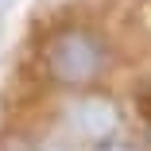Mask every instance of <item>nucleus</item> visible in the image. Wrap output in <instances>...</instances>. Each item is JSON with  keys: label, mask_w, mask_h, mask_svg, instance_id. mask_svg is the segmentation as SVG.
Returning <instances> with one entry per match:
<instances>
[{"label": "nucleus", "mask_w": 151, "mask_h": 151, "mask_svg": "<svg viewBox=\"0 0 151 151\" xmlns=\"http://www.w3.org/2000/svg\"><path fill=\"white\" fill-rule=\"evenodd\" d=\"M39 151H70L66 143H47V147H39Z\"/></svg>", "instance_id": "6"}, {"label": "nucleus", "mask_w": 151, "mask_h": 151, "mask_svg": "<svg viewBox=\"0 0 151 151\" xmlns=\"http://www.w3.org/2000/svg\"><path fill=\"white\" fill-rule=\"evenodd\" d=\"M139 105H143V116H147V124H151V89L143 93V101H139Z\"/></svg>", "instance_id": "5"}, {"label": "nucleus", "mask_w": 151, "mask_h": 151, "mask_svg": "<svg viewBox=\"0 0 151 151\" xmlns=\"http://www.w3.org/2000/svg\"><path fill=\"white\" fill-rule=\"evenodd\" d=\"M0 151H31V147H27L23 139H16V136H4L0 139Z\"/></svg>", "instance_id": "4"}, {"label": "nucleus", "mask_w": 151, "mask_h": 151, "mask_svg": "<svg viewBox=\"0 0 151 151\" xmlns=\"http://www.w3.org/2000/svg\"><path fill=\"white\" fill-rule=\"evenodd\" d=\"M93 151H139V147H136V143H128V139L109 136V139H97V143H93Z\"/></svg>", "instance_id": "3"}, {"label": "nucleus", "mask_w": 151, "mask_h": 151, "mask_svg": "<svg viewBox=\"0 0 151 151\" xmlns=\"http://www.w3.org/2000/svg\"><path fill=\"white\" fill-rule=\"evenodd\" d=\"M70 120H74L78 136H85L89 143H97V139L116 136V128H120V109H116L109 97H101V93H89V97H81V101L70 109Z\"/></svg>", "instance_id": "2"}, {"label": "nucleus", "mask_w": 151, "mask_h": 151, "mask_svg": "<svg viewBox=\"0 0 151 151\" xmlns=\"http://www.w3.org/2000/svg\"><path fill=\"white\" fill-rule=\"evenodd\" d=\"M105 62H109V50H105L101 35L89 27H62L47 43V70L58 85L81 89L89 81H97Z\"/></svg>", "instance_id": "1"}]
</instances>
